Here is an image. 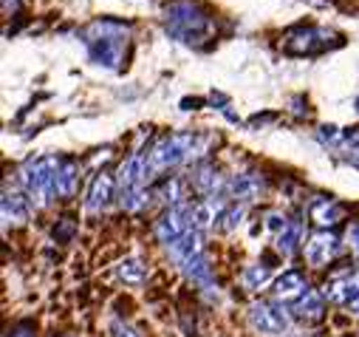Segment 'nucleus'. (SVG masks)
Returning <instances> with one entry per match:
<instances>
[{"instance_id": "nucleus-1", "label": "nucleus", "mask_w": 359, "mask_h": 337, "mask_svg": "<svg viewBox=\"0 0 359 337\" xmlns=\"http://www.w3.org/2000/svg\"><path fill=\"white\" fill-rule=\"evenodd\" d=\"M207 147H210V136H201V133H170L158 139L147 150V182L158 179L167 171H175V167L201 159Z\"/></svg>"}, {"instance_id": "nucleus-2", "label": "nucleus", "mask_w": 359, "mask_h": 337, "mask_svg": "<svg viewBox=\"0 0 359 337\" xmlns=\"http://www.w3.org/2000/svg\"><path fill=\"white\" fill-rule=\"evenodd\" d=\"M164 29L178 43L198 46L215 34V18L196 0H172L164 9Z\"/></svg>"}, {"instance_id": "nucleus-3", "label": "nucleus", "mask_w": 359, "mask_h": 337, "mask_svg": "<svg viewBox=\"0 0 359 337\" xmlns=\"http://www.w3.org/2000/svg\"><path fill=\"white\" fill-rule=\"evenodd\" d=\"M85 46H88V57L94 65H102L108 71H116L122 57H125V46L130 37V26L119 23V20H97L85 29Z\"/></svg>"}, {"instance_id": "nucleus-4", "label": "nucleus", "mask_w": 359, "mask_h": 337, "mask_svg": "<svg viewBox=\"0 0 359 337\" xmlns=\"http://www.w3.org/2000/svg\"><path fill=\"white\" fill-rule=\"evenodd\" d=\"M57 173H60V156H40L29 159L20 167V187L32 207H48L57 196Z\"/></svg>"}, {"instance_id": "nucleus-5", "label": "nucleus", "mask_w": 359, "mask_h": 337, "mask_svg": "<svg viewBox=\"0 0 359 337\" xmlns=\"http://www.w3.org/2000/svg\"><path fill=\"white\" fill-rule=\"evenodd\" d=\"M249 323L257 334L266 337H283L292 329V315L286 312L283 303H269V300H255L249 306Z\"/></svg>"}, {"instance_id": "nucleus-6", "label": "nucleus", "mask_w": 359, "mask_h": 337, "mask_svg": "<svg viewBox=\"0 0 359 337\" xmlns=\"http://www.w3.org/2000/svg\"><path fill=\"white\" fill-rule=\"evenodd\" d=\"M339 238L334 235V232H328V230H320V232H314L306 244H303V256H306V261H309V267H314V270H325L337 256H339Z\"/></svg>"}, {"instance_id": "nucleus-7", "label": "nucleus", "mask_w": 359, "mask_h": 337, "mask_svg": "<svg viewBox=\"0 0 359 337\" xmlns=\"http://www.w3.org/2000/svg\"><path fill=\"white\" fill-rule=\"evenodd\" d=\"M190 190H196L201 199H215V196H226V185L229 179L221 176V171L210 161H198L193 167V176L187 179Z\"/></svg>"}, {"instance_id": "nucleus-8", "label": "nucleus", "mask_w": 359, "mask_h": 337, "mask_svg": "<svg viewBox=\"0 0 359 337\" xmlns=\"http://www.w3.org/2000/svg\"><path fill=\"white\" fill-rule=\"evenodd\" d=\"M266 190V179L255 171H246V173H235L226 185V199H232L235 204H246V201H255L260 199Z\"/></svg>"}, {"instance_id": "nucleus-9", "label": "nucleus", "mask_w": 359, "mask_h": 337, "mask_svg": "<svg viewBox=\"0 0 359 337\" xmlns=\"http://www.w3.org/2000/svg\"><path fill=\"white\" fill-rule=\"evenodd\" d=\"M331 40L339 43L337 34L328 32V29H303V32L289 37L286 51H292V54H314V51H325L331 46Z\"/></svg>"}, {"instance_id": "nucleus-10", "label": "nucleus", "mask_w": 359, "mask_h": 337, "mask_svg": "<svg viewBox=\"0 0 359 337\" xmlns=\"http://www.w3.org/2000/svg\"><path fill=\"white\" fill-rule=\"evenodd\" d=\"M114 190H116V179L111 173H97L91 187H88V196H85V210L94 213V216L105 213L111 199H114Z\"/></svg>"}, {"instance_id": "nucleus-11", "label": "nucleus", "mask_w": 359, "mask_h": 337, "mask_svg": "<svg viewBox=\"0 0 359 337\" xmlns=\"http://www.w3.org/2000/svg\"><path fill=\"white\" fill-rule=\"evenodd\" d=\"M323 295H325V300H331V303H348V306H351V303L359 298V270L342 272V275L331 278V281L323 286Z\"/></svg>"}, {"instance_id": "nucleus-12", "label": "nucleus", "mask_w": 359, "mask_h": 337, "mask_svg": "<svg viewBox=\"0 0 359 337\" xmlns=\"http://www.w3.org/2000/svg\"><path fill=\"white\" fill-rule=\"evenodd\" d=\"M306 289H309V284H306V275L300 272V270H289V272H283L278 281H275V300L278 303H294V300H300L303 295H306Z\"/></svg>"}, {"instance_id": "nucleus-13", "label": "nucleus", "mask_w": 359, "mask_h": 337, "mask_svg": "<svg viewBox=\"0 0 359 337\" xmlns=\"http://www.w3.org/2000/svg\"><path fill=\"white\" fill-rule=\"evenodd\" d=\"M182 272H184V275H187L193 284H198L201 289H207V292L218 289L215 275H212V261H210L207 252H198V256L187 258V261L182 264Z\"/></svg>"}, {"instance_id": "nucleus-14", "label": "nucleus", "mask_w": 359, "mask_h": 337, "mask_svg": "<svg viewBox=\"0 0 359 337\" xmlns=\"http://www.w3.org/2000/svg\"><path fill=\"white\" fill-rule=\"evenodd\" d=\"M309 218H311L317 227L328 230V227H337V224L342 221V207H339L331 196H314L311 204H309Z\"/></svg>"}, {"instance_id": "nucleus-15", "label": "nucleus", "mask_w": 359, "mask_h": 337, "mask_svg": "<svg viewBox=\"0 0 359 337\" xmlns=\"http://www.w3.org/2000/svg\"><path fill=\"white\" fill-rule=\"evenodd\" d=\"M289 312H292V317H297V320L314 323V320H320V317L325 315V295L309 286V289H306V295H303L300 300H294Z\"/></svg>"}, {"instance_id": "nucleus-16", "label": "nucleus", "mask_w": 359, "mask_h": 337, "mask_svg": "<svg viewBox=\"0 0 359 337\" xmlns=\"http://www.w3.org/2000/svg\"><path fill=\"white\" fill-rule=\"evenodd\" d=\"M29 199H26V193H20V190H4V221H6V227L12 224V227H20V224H26L29 221Z\"/></svg>"}, {"instance_id": "nucleus-17", "label": "nucleus", "mask_w": 359, "mask_h": 337, "mask_svg": "<svg viewBox=\"0 0 359 337\" xmlns=\"http://www.w3.org/2000/svg\"><path fill=\"white\" fill-rule=\"evenodd\" d=\"M187 187H190V182H184L182 176H167L164 182H158L153 199H158V201L167 204V207L184 204V201H187Z\"/></svg>"}, {"instance_id": "nucleus-18", "label": "nucleus", "mask_w": 359, "mask_h": 337, "mask_svg": "<svg viewBox=\"0 0 359 337\" xmlns=\"http://www.w3.org/2000/svg\"><path fill=\"white\" fill-rule=\"evenodd\" d=\"M79 187V164L74 159H60V173H57V196L71 199Z\"/></svg>"}, {"instance_id": "nucleus-19", "label": "nucleus", "mask_w": 359, "mask_h": 337, "mask_svg": "<svg viewBox=\"0 0 359 337\" xmlns=\"http://www.w3.org/2000/svg\"><path fill=\"white\" fill-rule=\"evenodd\" d=\"M300 244H303V221L300 218H289V224H286V230L283 232H278V252L280 256H294V252L300 249Z\"/></svg>"}, {"instance_id": "nucleus-20", "label": "nucleus", "mask_w": 359, "mask_h": 337, "mask_svg": "<svg viewBox=\"0 0 359 337\" xmlns=\"http://www.w3.org/2000/svg\"><path fill=\"white\" fill-rule=\"evenodd\" d=\"M119 278L125 281V284H144V278H147V264L142 261V258H125L122 264H119Z\"/></svg>"}, {"instance_id": "nucleus-21", "label": "nucleus", "mask_w": 359, "mask_h": 337, "mask_svg": "<svg viewBox=\"0 0 359 337\" xmlns=\"http://www.w3.org/2000/svg\"><path fill=\"white\" fill-rule=\"evenodd\" d=\"M243 216H246V207H243V204H229V207L218 216L215 227H218V230H224V232H232V230H238V227H241Z\"/></svg>"}, {"instance_id": "nucleus-22", "label": "nucleus", "mask_w": 359, "mask_h": 337, "mask_svg": "<svg viewBox=\"0 0 359 337\" xmlns=\"http://www.w3.org/2000/svg\"><path fill=\"white\" fill-rule=\"evenodd\" d=\"M269 284V267H246L243 270V286L246 289H263Z\"/></svg>"}, {"instance_id": "nucleus-23", "label": "nucleus", "mask_w": 359, "mask_h": 337, "mask_svg": "<svg viewBox=\"0 0 359 337\" xmlns=\"http://www.w3.org/2000/svg\"><path fill=\"white\" fill-rule=\"evenodd\" d=\"M266 221H269V230H275V232H283L286 224H289V218H286L283 213H269Z\"/></svg>"}, {"instance_id": "nucleus-24", "label": "nucleus", "mask_w": 359, "mask_h": 337, "mask_svg": "<svg viewBox=\"0 0 359 337\" xmlns=\"http://www.w3.org/2000/svg\"><path fill=\"white\" fill-rule=\"evenodd\" d=\"M345 241H348V249L353 252V256H359V224H351V227H348Z\"/></svg>"}, {"instance_id": "nucleus-25", "label": "nucleus", "mask_w": 359, "mask_h": 337, "mask_svg": "<svg viewBox=\"0 0 359 337\" xmlns=\"http://www.w3.org/2000/svg\"><path fill=\"white\" fill-rule=\"evenodd\" d=\"M111 331H114L111 337H139V334H136V331H133V329H130L128 323H122V320H116Z\"/></svg>"}, {"instance_id": "nucleus-26", "label": "nucleus", "mask_w": 359, "mask_h": 337, "mask_svg": "<svg viewBox=\"0 0 359 337\" xmlns=\"http://www.w3.org/2000/svg\"><path fill=\"white\" fill-rule=\"evenodd\" d=\"M18 9H20V6H18V0H4V15H6V18H9L12 12H18Z\"/></svg>"}, {"instance_id": "nucleus-27", "label": "nucleus", "mask_w": 359, "mask_h": 337, "mask_svg": "<svg viewBox=\"0 0 359 337\" xmlns=\"http://www.w3.org/2000/svg\"><path fill=\"white\" fill-rule=\"evenodd\" d=\"M348 161H351L353 167H359V150H351V156H348Z\"/></svg>"}, {"instance_id": "nucleus-28", "label": "nucleus", "mask_w": 359, "mask_h": 337, "mask_svg": "<svg viewBox=\"0 0 359 337\" xmlns=\"http://www.w3.org/2000/svg\"><path fill=\"white\" fill-rule=\"evenodd\" d=\"M351 312H356V315H359V298H356V300L351 303Z\"/></svg>"}]
</instances>
